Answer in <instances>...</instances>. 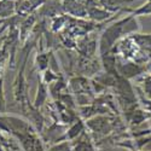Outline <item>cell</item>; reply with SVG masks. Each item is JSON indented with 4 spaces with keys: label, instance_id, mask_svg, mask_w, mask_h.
Instances as JSON below:
<instances>
[{
    "label": "cell",
    "instance_id": "7a4b0ae2",
    "mask_svg": "<svg viewBox=\"0 0 151 151\" xmlns=\"http://www.w3.org/2000/svg\"><path fill=\"white\" fill-rule=\"evenodd\" d=\"M103 69L102 63H100V58L97 57H85L79 55L76 58V75H81L85 78H92L96 76L97 74L100 73Z\"/></svg>",
    "mask_w": 151,
    "mask_h": 151
},
{
    "label": "cell",
    "instance_id": "d6986e66",
    "mask_svg": "<svg viewBox=\"0 0 151 151\" xmlns=\"http://www.w3.org/2000/svg\"><path fill=\"white\" fill-rule=\"evenodd\" d=\"M15 1H19V0H15Z\"/></svg>",
    "mask_w": 151,
    "mask_h": 151
},
{
    "label": "cell",
    "instance_id": "9a60e30c",
    "mask_svg": "<svg viewBox=\"0 0 151 151\" xmlns=\"http://www.w3.org/2000/svg\"><path fill=\"white\" fill-rule=\"evenodd\" d=\"M129 14L134 17H138V16H144V15H151V0H146V1L139 6L138 9H132V11Z\"/></svg>",
    "mask_w": 151,
    "mask_h": 151
},
{
    "label": "cell",
    "instance_id": "5bb4252c",
    "mask_svg": "<svg viewBox=\"0 0 151 151\" xmlns=\"http://www.w3.org/2000/svg\"><path fill=\"white\" fill-rule=\"evenodd\" d=\"M69 18L70 16L67 15V14H63V15H59L57 17H53L51 18V33L52 34H58L60 33L63 29L67 27V24L69 22Z\"/></svg>",
    "mask_w": 151,
    "mask_h": 151
},
{
    "label": "cell",
    "instance_id": "8992f818",
    "mask_svg": "<svg viewBox=\"0 0 151 151\" xmlns=\"http://www.w3.org/2000/svg\"><path fill=\"white\" fill-rule=\"evenodd\" d=\"M37 22L36 15L32 14L28 15L26 17H23L21 19V22L18 23V34H19V42H22L23 45L26 44V41L29 39V36L35 27V24Z\"/></svg>",
    "mask_w": 151,
    "mask_h": 151
},
{
    "label": "cell",
    "instance_id": "4fadbf2b",
    "mask_svg": "<svg viewBox=\"0 0 151 151\" xmlns=\"http://www.w3.org/2000/svg\"><path fill=\"white\" fill-rule=\"evenodd\" d=\"M53 51H48V52H45L41 51L36 53V57H35V62H34V68L40 71V73H44L46 69H48V65H50V58H51V55H52Z\"/></svg>",
    "mask_w": 151,
    "mask_h": 151
},
{
    "label": "cell",
    "instance_id": "3957f363",
    "mask_svg": "<svg viewBox=\"0 0 151 151\" xmlns=\"http://www.w3.org/2000/svg\"><path fill=\"white\" fill-rule=\"evenodd\" d=\"M97 0H62V6L64 14L74 18H86L87 10Z\"/></svg>",
    "mask_w": 151,
    "mask_h": 151
},
{
    "label": "cell",
    "instance_id": "7c38bea8",
    "mask_svg": "<svg viewBox=\"0 0 151 151\" xmlns=\"http://www.w3.org/2000/svg\"><path fill=\"white\" fill-rule=\"evenodd\" d=\"M16 4L15 0H0V19H10L16 16Z\"/></svg>",
    "mask_w": 151,
    "mask_h": 151
},
{
    "label": "cell",
    "instance_id": "ac0fdd59",
    "mask_svg": "<svg viewBox=\"0 0 151 151\" xmlns=\"http://www.w3.org/2000/svg\"><path fill=\"white\" fill-rule=\"evenodd\" d=\"M139 151H151V150H139Z\"/></svg>",
    "mask_w": 151,
    "mask_h": 151
},
{
    "label": "cell",
    "instance_id": "6da1fadb",
    "mask_svg": "<svg viewBox=\"0 0 151 151\" xmlns=\"http://www.w3.org/2000/svg\"><path fill=\"white\" fill-rule=\"evenodd\" d=\"M139 30H140V24L139 21H138V17H134L131 14L116 21L115 23L110 24L100 34V37L98 40L99 57L110 53L112 47L120 40H122L126 36L137 34Z\"/></svg>",
    "mask_w": 151,
    "mask_h": 151
},
{
    "label": "cell",
    "instance_id": "ba28073f",
    "mask_svg": "<svg viewBox=\"0 0 151 151\" xmlns=\"http://www.w3.org/2000/svg\"><path fill=\"white\" fill-rule=\"evenodd\" d=\"M150 117H151V115L149 112L140 108H135L128 112H124L126 122H127L131 127H137V126L142 124L145 120H147Z\"/></svg>",
    "mask_w": 151,
    "mask_h": 151
},
{
    "label": "cell",
    "instance_id": "8fae6325",
    "mask_svg": "<svg viewBox=\"0 0 151 151\" xmlns=\"http://www.w3.org/2000/svg\"><path fill=\"white\" fill-rule=\"evenodd\" d=\"M48 96H50L48 86H47L45 82H42V81L40 80L39 86H37V91H36V97H35V100H34L33 105H34L36 109H41V108L47 103Z\"/></svg>",
    "mask_w": 151,
    "mask_h": 151
},
{
    "label": "cell",
    "instance_id": "52a82bcc",
    "mask_svg": "<svg viewBox=\"0 0 151 151\" xmlns=\"http://www.w3.org/2000/svg\"><path fill=\"white\" fill-rule=\"evenodd\" d=\"M37 14L41 17L48 18H53L59 15H63L64 11H63L62 6V0H45L42 6L37 10Z\"/></svg>",
    "mask_w": 151,
    "mask_h": 151
},
{
    "label": "cell",
    "instance_id": "277c9868",
    "mask_svg": "<svg viewBox=\"0 0 151 151\" xmlns=\"http://www.w3.org/2000/svg\"><path fill=\"white\" fill-rule=\"evenodd\" d=\"M116 70L119 75H121L122 78L131 80L132 78H135L138 75L143 74L146 70V68L145 65H142L135 62H129V63H117L116 62Z\"/></svg>",
    "mask_w": 151,
    "mask_h": 151
},
{
    "label": "cell",
    "instance_id": "2e32d148",
    "mask_svg": "<svg viewBox=\"0 0 151 151\" xmlns=\"http://www.w3.org/2000/svg\"><path fill=\"white\" fill-rule=\"evenodd\" d=\"M6 114V97L4 91V76H0V116Z\"/></svg>",
    "mask_w": 151,
    "mask_h": 151
},
{
    "label": "cell",
    "instance_id": "5b68a950",
    "mask_svg": "<svg viewBox=\"0 0 151 151\" xmlns=\"http://www.w3.org/2000/svg\"><path fill=\"white\" fill-rule=\"evenodd\" d=\"M70 143L73 146V151H98L92 135L87 129H85L76 139H74Z\"/></svg>",
    "mask_w": 151,
    "mask_h": 151
},
{
    "label": "cell",
    "instance_id": "e0dca14e",
    "mask_svg": "<svg viewBox=\"0 0 151 151\" xmlns=\"http://www.w3.org/2000/svg\"><path fill=\"white\" fill-rule=\"evenodd\" d=\"M46 151H73V146L70 142H60L57 144H53L51 146H48Z\"/></svg>",
    "mask_w": 151,
    "mask_h": 151
},
{
    "label": "cell",
    "instance_id": "9c48e42d",
    "mask_svg": "<svg viewBox=\"0 0 151 151\" xmlns=\"http://www.w3.org/2000/svg\"><path fill=\"white\" fill-rule=\"evenodd\" d=\"M133 1H135V0H98L99 5L104 10L111 12V14H117L120 11H124L127 9L124 6L127 4L133 3Z\"/></svg>",
    "mask_w": 151,
    "mask_h": 151
},
{
    "label": "cell",
    "instance_id": "30bf717a",
    "mask_svg": "<svg viewBox=\"0 0 151 151\" xmlns=\"http://www.w3.org/2000/svg\"><path fill=\"white\" fill-rule=\"evenodd\" d=\"M86 129V123L82 119H78L75 122H73L71 124H69V127L65 131L64 134V142H73Z\"/></svg>",
    "mask_w": 151,
    "mask_h": 151
}]
</instances>
